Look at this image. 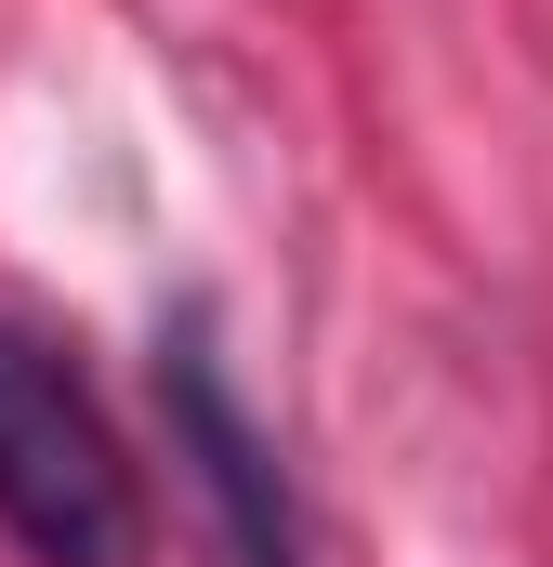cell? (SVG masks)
Instances as JSON below:
<instances>
[{
	"label": "cell",
	"instance_id": "1",
	"mask_svg": "<svg viewBox=\"0 0 553 567\" xmlns=\"http://www.w3.org/2000/svg\"><path fill=\"white\" fill-rule=\"evenodd\" d=\"M0 528L27 567H145V488L133 449L106 435L93 383L0 317Z\"/></svg>",
	"mask_w": 553,
	"mask_h": 567
},
{
	"label": "cell",
	"instance_id": "2",
	"mask_svg": "<svg viewBox=\"0 0 553 567\" xmlns=\"http://www.w3.org/2000/svg\"><path fill=\"white\" fill-rule=\"evenodd\" d=\"M158 396H171V449L198 475V502L225 515V555L238 567H303V515H290V475H276L264 423L238 410V383L211 370V343H158Z\"/></svg>",
	"mask_w": 553,
	"mask_h": 567
}]
</instances>
